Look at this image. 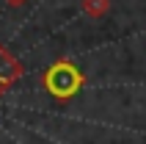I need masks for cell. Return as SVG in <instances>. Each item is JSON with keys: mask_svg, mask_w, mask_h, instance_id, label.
<instances>
[{"mask_svg": "<svg viewBox=\"0 0 146 144\" xmlns=\"http://www.w3.org/2000/svg\"><path fill=\"white\" fill-rule=\"evenodd\" d=\"M83 83V75L74 69V64H69L66 58L55 61V64L50 67L44 72V89H47L52 97L58 100H66V97H72Z\"/></svg>", "mask_w": 146, "mask_h": 144, "instance_id": "6da1fadb", "label": "cell"}, {"mask_svg": "<svg viewBox=\"0 0 146 144\" xmlns=\"http://www.w3.org/2000/svg\"><path fill=\"white\" fill-rule=\"evenodd\" d=\"M19 75H22V64L0 44V94L14 86L17 80H19Z\"/></svg>", "mask_w": 146, "mask_h": 144, "instance_id": "7a4b0ae2", "label": "cell"}, {"mask_svg": "<svg viewBox=\"0 0 146 144\" xmlns=\"http://www.w3.org/2000/svg\"><path fill=\"white\" fill-rule=\"evenodd\" d=\"M83 8H86V14L99 17L108 11V0H83Z\"/></svg>", "mask_w": 146, "mask_h": 144, "instance_id": "3957f363", "label": "cell"}, {"mask_svg": "<svg viewBox=\"0 0 146 144\" xmlns=\"http://www.w3.org/2000/svg\"><path fill=\"white\" fill-rule=\"evenodd\" d=\"M6 3H8V6H14V8H17V6H25L28 0H6Z\"/></svg>", "mask_w": 146, "mask_h": 144, "instance_id": "277c9868", "label": "cell"}]
</instances>
